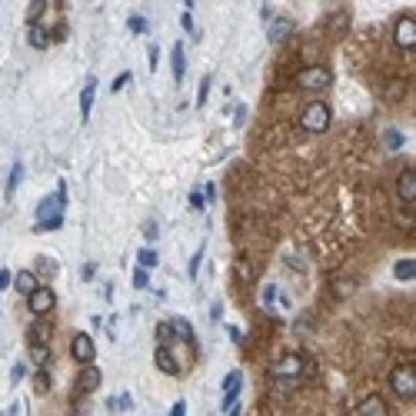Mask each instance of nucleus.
I'll return each instance as SVG.
<instances>
[{
    "instance_id": "1",
    "label": "nucleus",
    "mask_w": 416,
    "mask_h": 416,
    "mask_svg": "<svg viewBox=\"0 0 416 416\" xmlns=\"http://www.w3.org/2000/svg\"><path fill=\"white\" fill-rule=\"evenodd\" d=\"M64 207H67V186L60 184L57 193H50V197H44L37 203V217H33L37 233H50L57 227H64Z\"/></svg>"
},
{
    "instance_id": "2",
    "label": "nucleus",
    "mask_w": 416,
    "mask_h": 416,
    "mask_svg": "<svg viewBox=\"0 0 416 416\" xmlns=\"http://www.w3.org/2000/svg\"><path fill=\"white\" fill-rule=\"evenodd\" d=\"M390 390L400 400H413L416 396V366L413 363H396L390 370Z\"/></svg>"
},
{
    "instance_id": "3",
    "label": "nucleus",
    "mask_w": 416,
    "mask_h": 416,
    "mask_svg": "<svg viewBox=\"0 0 416 416\" xmlns=\"http://www.w3.org/2000/svg\"><path fill=\"white\" fill-rule=\"evenodd\" d=\"M330 120H333V113H330V107L323 100H310L303 107V113H300V127L307 133H323L330 127Z\"/></svg>"
},
{
    "instance_id": "4",
    "label": "nucleus",
    "mask_w": 416,
    "mask_h": 416,
    "mask_svg": "<svg viewBox=\"0 0 416 416\" xmlns=\"http://www.w3.org/2000/svg\"><path fill=\"white\" fill-rule=\"evenodd\" d=\"M296 84H300L303 90H310V94H320V90H327L330 84H333V70H330L327 64L303 67V70H300V77H296Z\"/></svg>"
},
{
    "instance_id": "5",
    "label": "nucleus",
    "mask_w": 416,
    "mask_h": 416,
    "mask_svg": "<svg viewBox=\"0 0 416 416\" xmlns=\"http://www.w3.org/2000/svg\"><path fill=\"white\" fill-rule=\"evenodd\" d=\"M307 373V360L300 356V353H286V356H280V360L270 366V376L274 380H300Z\"/></svg>"
},
{
    "instance_id": "6",
    "label": "nucleus",
    "mask_w": 416,
    "mask_h": 416,
    "mask_svg": "<svg viewBox=\"0 0 416 416\" xmlns=\"http://www.w3.org/2000/svg\"><path fill=\"white\" fill-rule=\"evenodd\" d=\"M54 307H57V293L50 290V286H44V283H40L30 296H27V310H30L33 317H47V313H50Z\"/></svg>"
},
{
    "instance_id": "7",
    "label": "nucleus",
    "mask_w": 416,
    "mask_h": 416,
    "mask_svg": "<svg viewBox=\"0 0 416 416\" xmlns=\"http://www.w3.org/2000/svg\"><path fill=\"white\" fill-rule=\"evenodd\" d=\"M393 44L400 47V50H413V47H416V17H413V13H403V17L396 21Z\"/></svg>"
},
{
    "instance_id": "8",
    "label": "nucleus",
    "mask_w": 416,
    "mask_h": 416,
    "mask_svg": "<svg viewBox=\"0 0 416 416\" xmlns=\"http://www.w3.org/2000/svg\"><path fill=\"white\" fill-rule=\"evenodd\" d=\"M70 356H74V360H77L80 366L94 363V356H97L94 337H90V333H74V339H70Z\"/></svg>"
},
{
    "instance_id": "9",
    "label": "nucleus",
    "mask_w": 416,
    "mask_h": 416,
    "mask_svg": "<svg viewBox=\"0 0 416 416\" xmlns=\"http://www.w3.org/2000/svg\"><path fill=\"white\" fill-rule=\"evenodd\" d=\"M243 390V373L240 370H230L227 373V380H223V400H220V410H230L237 403V396Z\"/></svg>"
},
{
    "instance_id": "10",
    "label": "nucleus",
    "mask_w": 416,
    "mask_h": 416,
    "mask_svg": "<svg viewBox=\"0 0 416 416\" xmlns=\"http://www.w3.org/2000/svg\"><path fill=\"white\" fill-rule=\"evenodd\" d=\"M353 416H390V403L380 393H370L356 403V413Z\"/></svg>"
},
{
    "instance_id": "11",
    "label": "nucleus",
    "mask_w": 416,
    "mask_h": 416,
    "mask_svg": "<svg viewBox=\"0 0 416 416\" xmlns=\"http://www.w3.org/2000/svg\"><path fill=\"white\" fill-rule=\"evenodd\" d=\"M396 193H400V200L410 203V207L416 203V170L413 167L400 170V176H396Z\"/></svg>"
},
{
    "instance_id": "12",
    "label": "nucleus",
    "mask_w": 416,
    "mask_h": 416,
    "mask_svg": "<svg viewBox=\"0 0 416 416\" xmlns=\"http://www.w3.org/2000/svg\"><path fill=\"white\" fill-rule=\"evenodd\" d=\"M154 363H157V370L167 373V376H176V373H180V366H176V356L167 350L164 343H160V347L154 350Z\"/></svg>"
},
{
    "instance_id": "13",
    "label": "nucleus",
    "mask_w": 416,
    "mask_h": 416,
    "mask_svg": "<svg viewBox=\"0 0 416 416\" xmlns=\"http://www.w3.org/2000/svg\"><path fill=\"white\" fill-rule=\"evenodd\" d=\"M80 390V393H94L100 386V370L94 366V363H87L84 370H80V376H77V383H74Z\"/></svg>"
},
{
    "instance_id": "14",
    "label": "nucleus",
    "mask_w": 416,
    "mask_h": 416,
    "mask_svg": "<svg viewBox=\"0 0 416 416\" xmlns=\"http://www.w3.org/2000/svg\"><path fill=\"white\" fill-rule=\"evenodd\" d=\"M290 33H293V21H290V17H276V21L270 23V27H266V37H270L274 44H280V40H286Z\"/></svg>"
},
{
    "instance_id": "15",
    "label": "nucleus",
    "mask_w": 416,
    "mask_h": 416,
    "mask_svg": "<svg viewBox=\"0 0 416 416\" xmlns=\"http://www.w3.org/2000/svg\"><path fill=\"white\" fill-rule=\"evenodd\" d=\"M13 286H17V293H23V296H30L37 286H40V276L33 274V270H21V274L13 276Z\"/></svg>"
},
{
    "instance_id": "16",
    "label": "nucleus",
    "mask_w": 416,
    "mask_h": 416,
    "mask_svg": "<svg viewBox=\"0 0 416 416\" xmlns=\"http://www.w3.org/2000/svg\"><path fill=\"white\" fill-rule=\"evenodd\" d=\"M94 97H97V80L90 77L84 94H80V120H90V107H94Z\"/></svg>"
},
{
    "instance_id": "17",
    "label": "nucleus",
    "mask_w": 416,
    "mask_h": 416,
    "mask_svg": "<svg viewBox=\"0 0 416 416\" xmlns=\"http://www.w3.org/2000/svg\"><path fill=\"white\" fill-rule=\"evenodd\" d=\"M27 40H30V47H37V50H47V47H50V33H47L40 23H30V27H27Z\"/></svg>"
},
{
    "instance_id": "18",
    "label": "nucleus",
    "mask_w": 416,
    "mask_h": 416,
    "mask_svg": "<svg viewBox=\"0 0 416 416\" xmlns=\"http://www.w3.org/2000/svg\"><path fill=\"white\" fill-rule=\"evenodd\" d=\"M170 330H174V337H176V339H184V343H193V327H190L184 317H174V320H170Z\"/></svg>"
},
{
    "instance_id": "19",
    "label": "nucleus",
    "mask_w": 416,
    "mask_h": 416,
    "mask_svg": "<svg viewBox=\"0 0 416 416\" xmlns=\"http://www.w3.org/2000/svg\"><path fill=\"white\" fill-rule=\"evenodd\" d=\"M30 360L37 363V370H44L47 360H50V347L47 343H30Z\"/></svg>"
},
{
    "instance_id": "20",
    "label": "nucleus",
    "mask_w": 416,
    "mask_h": 416,
    "mask_svg": "<svg viewBox=\"0 0 416 416\" xmlns=\"http://www.w3.org/2000/svg\"><path fill=\"white\" fill-rule=\"evenodd\" d=\"M186 70V57H184V44H174V80L180 84Z\"/></svg>"
},
{
    "instance_id": "21",
    "label": "nucleus",
    "mask_w": 416,
    "mask_h": 416,
    "mask_svg": "<svg viewBox=\"0 0 416 416\" xmlns=\"http://www.w3.org/2000/svg\"><path fill=\"white\" fill-rule=\"evenodd\" d=\"M347 27H350V13H347V11H337V13H333V21L327 23V30H333L337 37H339V33H347Z\"/></svg>"
},
{
    "instance_id": "22",
    "label": "nucleus",
    "mask_w": 416,
    "mask_h": 416,
    "mask_svg": "<svg viewBox=\"0 0 416 416\" xmlns=\"http://www.w3.org/2000/svg\"><path fill=\"white\" fill-rule=\"evenodd\" d=\"M137 260H140L143 270H154L157 263H160V257H157V250H150V247H143L140 253H137Z\"/></svg>"
},
{
    "instance_id": "23",
    "label": "nucleus",
    "mask_w": 416,
    "mask_h": 416,
    "mask_svg": "<svg viewBox=\"0 0 416 416\" xmlns=\"http://www.w3.org/2000/svg\"><path fill=\"white\" fill-rule=\"evenodd\" d=\"M396 280H413V274H416V263L413 260H400L396 263Z\"/></svg>"
},
{
    "instance_id": "24",
    "label": "nucleus",
    "mask_w": 416,
    "mask_h": 416,
    "mask_svg": "<svg viewBox=\"0 0 416 416\" xmlns=\"http://www.w3.org/2000/svg\"><path fill=\"white\" fill-rule=\"evenodd\" d=\"M33 390H37V393H50V376H47V370L33 373Z\"/></svg>"
},
{
    "instance_id": "25",
    "label": "nucleus",
    "mask_w": 416,
    "mask_h": 416,
    "mask_svg": "<svg viewBox=\"0 0 416 416\" xmlns=\"http://www.w3.org/2000/svg\"><path fill=\"white\" fill-rule=\"evenodd\" d=\"M21 176H23V164H13V170H11V180H7V197H13V190H17V184H21Z\"/></svg>"
},
{
    "instance_id": "26",
    "label": "nucleus",
    "mask_w": 416,
    "mask_h": 416,
    "mask_svg": "<svg viewBox=\"0 0 416 416\" xmlns=\"http://www.w3.org/2000/svg\"><path fill=\"white\" fill-rule=\"evenodd\" d=\"M50 339V327L47 323H37V327L30 330V343H47Z\"/></svg>"
},
{
    "instance_id": "27",
    "label": "nucleus",
    "mask_w": 416,
    "mask_h": 416,
    "mask_svg": "<svg viewBox=\"0 0 416 416\" xmlns=\"http://www.w3.org/2000/svg\"><path fill=\"white\" fill-rule=\"evenodd\" d=\"M250 266H247V257H237V280H240V283H250Z\"/></svg>"
},
{
    "instance_id": "28",
    "label": "nucleus",
    "mask_w": 416,
    "mask_h": 416,
    "mask_svg": "<svg viewBox=\"0 0 416 416\" xmlns=\"http://www.w3.org/2000/svg\"><path fill=\"white\" fill-rule=\"evenodd\" d=\"M44 7H47V0H30V7H27V21L37 23V17L44 13Z\"/></svg>"
},
{
    "instance_id": "29",
    "label": "nucleus",
    "mask_w": 416,
    "mask_h": 416,
    "mask_svg": "<svg viewBox=\"0 0 416 416\" xmlns=\"http://www.w3.org/2000/svg\"><path fill=\"white\" fill-rule=\"evenodd\" d=\"M133 286H137V290H143V286H150V270H143V266H137V274H133Z\"/></svg>"
},
{
    "instance_id": "30",
    "label": "nucleus",
    "mask_w": 416,
    "mask_h": 416,
    "mask_svg": "<svg viewBox=\"0 0 416 416\" xmlns=\"http://www.w3.org/2000/svg\"><path fill=\"white\" fill-rule=\"evenodd\" d=\"M190 207H193V210L207 207V200H203V190H200V186H193V190H190Z\"/></svg>"
},
{
    "instance_id": "31",
    "label": "nucleus",
    "mask_w": 416,
    "mask_h": 416,
    "mask_svg": "<svg viewBox=\"0 0 416 416\" xmlns=\"http://www.w3.org/2000/svg\"><path fill=\"white\" fill-rule=\"evenodd\" d=\"M383 140H386V147H390V150H400V143H403V137H400L396 130H386V133H383Z\"/></svg>"
},
{
    "instance_id": "32",
    "label": "nucleus",
    "mask_w": 416,
    "mask_h": 416,
    "mask_svg": "<svg viewBox=\"0 0 416 416\" xmlns=\"http://www.w3.org/2000/svg\"><path fill=\"white\" fill-rule=\"evenodd\" d=\"M203 250H207V247H200V250L193 253V260H190V280H197V270H200V260H203Z\"/></svg>"
},
{
    "instance_id": "33",
    "label": "nucleus",
    "mask_w": 416,
    "mask_h": 416,
    "mask_svg": "<svg viewBox=\"0 0 416 416\" xmlns=\"http://www.w3.org/2000/svg\"><path fill=\"white\" fill-rule=\"evenodd\" d=\"M207 94H210V77H203V84H200V94H197V107H203V103H207Z\"/></svg>"
},
{
    "instance_id": "34",
    "label": "nucleus",
    "mask_w": 416,
    "mask_h": 416,
    "mask_svg": "<svg viewBox=\"0 0 416 416\" xmlns=\"http://www.w3.org/2000/svg\"><path fill=\"white\" fill-rule=\"evenodd\" d=\"M180 23H184V30H186V33H197V27H193V17H190V11H184Z\"/></svg>"
},
{
    "instance_id": "35",
    "label": "nucleus",
    "mask_w": 416,
    "mask_h": 416,
    "mask_svg": "<svg viewBox=\"0 0 416 416\" xmlns=\"http://www.w3.org/2000/svg\"><path fill=\"white\" fill-rule=\"evenodd\" d=\"M37 266H40L44 274H54V270H57V263H54V260H47V257H40V260H37Z\"/></svg>"
},
{
    "instance_id": "36",
    "label": "nucleus",
    "mask_w": 416,
    "mask_h": 416,
    "mask_svg": "<svg viewBox=\"0 0 416 416\" xmlns=\"http://www.w3.org/2000/svg\"><path fill=\"white\" fill-rule=\"evenodd\" d=\"M127 80H130V74H120V77L110 84V90H113V94H117V90H123V87H127Z\"/></svg>"
},
{
    "instance_id": "37",
    "label": "nucleus",
    "mask_w": 416,
    "mask_h": 416,
    "mask_svg": "<svg viewBox=\"0 0 416 416\" xmlns=\"http://www.w3.org/2000/svg\"><path fill=\"white\" fill-rule=\"evenodd\" d=\"M157 337H160V339H170V337H174V330H170V323H160V327H157Z\"/></svg>"
},
{
    "instance_id": "38",
    "label": "nucleus",
    "mask_w": 416,
    "mask_h": 416,
    "mask_svg": "<svg viewBox=\"0 0 416 416\" xmlns=\"http://www.w3.org/2000/svg\"><path fill=\"white\" fill-rule=\"evenodd\" d=\"M170 416H186V403H184V400H176L174 410H170Z\"/></svg>"
},
{
    "instance_id": "39",
    "label": "nucleus",
    "mask_w": 416,
    "mask_h": 416,
    "mask_svg": "<svg viewBox=\"0 0 416 416\" xmlns=\"http://www.w3.org/2000/svg\"><path fill=\"white\" fill-rule=\"evenodd\" d=\"M130 30H133V33L147 30V21H140V17H133V21H130Z\"/></svg>"
},
{
    "instance_id": "40",
    "label": "nucleus",
    "mask_w": 416,
    "mask_h": 416,
    "mask_svg": "<svg viewBox=\"0 0 416 416\" xmlns=\"http://www.w3.org/2000/svg\"><path fill=\"white\" fill-rule=\"evenodd\" d=\"M11 286V270H0V290H7Z\"/></svg>"
},
{
    "instance_id": "41",
    "label": "nucleus",
    "mask_w": 416,
    "mask_h": 416,
    "mask_svg": "<svg viewBox=\"0 0 416 416\" xmlns=\"http://www.w3.org/2000/svg\"><path fill=\"white\" fill-rule=\"evenodd\" d=\"M230 337H233V343H243V330L240 327H230Z\"/></svg>"
},
{
    "instance_id": "42",
    "label": "nucleus",
    "mask_w": 416,
    "mask_h": 416,
    "mask_svg": "<svg viewBox=\"0 0 416 416\" xmlns=\"http://www.w3.org/2000/svg\"><path fill=\"white\" fill-rule=\"evenodd\" d=\"M157 60H160V50H157V47H150V70L157 67Z\"/></svg>"
},
{
    "instance_id": "43",
    "label": "nucleus",
    "mask_w": 416,
    "mask_h": 416,
    "mask_svg": "<svg viewBox=\"0 0 416 416\" xmlns=\"http://www.w3.org/2000/svg\"><path fill=\"white\" fill-rule=\"evenodd\" d=\"M227 416H240V406L233 403V406H230V410H227Z\"/></svg>"
},
{
    "instance_id": "44",
    "label": "nucleus",
    "mask_w": 416,
    "mask_h": 416,
    "mask_svg": "<svg viewBox=\"0 0 416 416\" xmlns=\"http://www.w3.org/2000/svg\"><path fill=\"white\" fill-rule=\"evenodd\" d=\"M184 4H186V11H190V7H193V0H184Z\"/></svg>"
}]
</instances>
